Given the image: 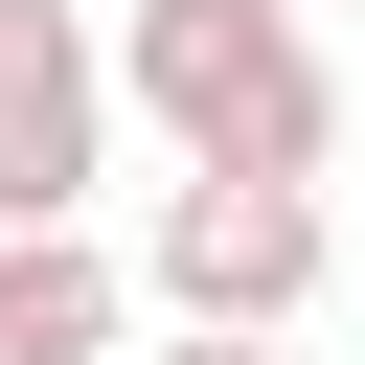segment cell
<instances>
[{
  "instance_id": "1",
  "label": "cell",
  "mask_w": 365,
  "mask_h": 365,
  "mask_svg": "<svg viewBox=\"0 0 365 365\" xmlns=\"http://www.w3.org/2000/svg\"><path fill=\"white\" fill-rule=\"evenodd\" d=\"M114 114L182 137V182H319L342 160V46L297 0H114Z\"/></svg>"
},
{
  "instance_id": "2",
  "label": "cell",
  "mask_w": 365,
  "mask_h": 365,
  "mask_svg": "<svg viewBox=\"0 0 365 365\" xmlns=\"http://www.w3.org/2000/svg\"><path fill=\"white\" fill-rule=\"evenodd\" d=\"M319 182H160V228H137V319L160 342H297V297H319Z\"/></svg>"
},
{
  "instance_id": "3",
  "label": "cell",
  "mask_w": 365,
  "mask_h": 365,
  "mask_svg": "<svg viewBox=\"0 0 365 365\" xmlns=\"http://www.w3.org/2000/svg\"><path fill=\"white\" fill-rule=\"evenodd\" d=\"M114 182V46L91 0H0V228H91Z\"/></svg>"
},
{
  "instance_id": "4",
  "label": "cell",
  "mask_w": 365,
  "mask_h": 365,
  "mask_svg": "<svg viewBox=\"0 0 365 365\" xmlns=\"http://www.w3.org/2000/svg\"><path fill=\"white\" fill-rule=\"evenodd\" d=\"M137 342V274L91 228H0V365H114Z\"/></svg>"
},
{
  "instance_id": "5",
  "label": "cell",
  "mask_w": 365,
  "mask_h": 365,
  "mask_svg": "<svg viewBox=\"0 0 365 365\" xmlns=\"http://www.w3.org/2000/svg\"><path fill=\"white\" fill-rule=\"evenodd\" d=\"M160 365H297V342H160Z\"/></svg>"
},
{
  "instance_id": "6",
  "label": "cell",
  "mask_w": 365,
  "mask_h": 365,
  "mask_svg": "<svg viewBox=\"0 0 365 365\" xmlns=\"http://www.w3.org/2000/svg\"><path fill=\"white\" fill-rule=\"evenodd\" d=\"M297 23H342V0H297Z\"/></svg>"
}]
</instances>
